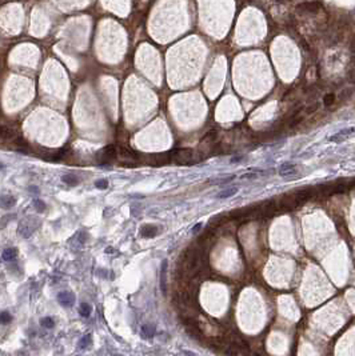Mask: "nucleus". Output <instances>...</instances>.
<instances>
[{
	"mask_svg": "<svg viewBox=\"0 0 355 356\" xmlns=\"http://www.w3.org/2000/svg\"><path fill=\"white\" fill-rule=\"evenodd\" d=\"M334 100H335V96L332 93H328V95H326L324 96V99H323V104L324 106H331V104L334 103Z\"/></svg>",
	"mask_w": 355,
	"mask_h": 356,
	"instance_id": "24",
	"label": "nucleus"
},
{
	"mask_svg": "<svg viewBox=\"0 0 355 356\" xmlns=\"http://www.w3.org/2000/svg\"><path fill=\"white\" fill-rule=\"evenodd\" d=\"M238 192V188L236 187H231V188H227V189H223L219 193H216V198L218 199H227V198H231L234 196L235 193Z\"/></svg>",
	"mask_w": 355,
	"mask_h": 356,
	"instance_id": "11",
	"label": "nucleus"
},
{
	"mask_svg": "<svg viewBox=\"0 0 355 356\" xmlns=\"http://www.w3.org/2000/svg\"><path fill=\"white\" fill-rule=\"evenodd\" d=\"M16 204V199L12 195H2L0 196V207L3 209H9Z\"/></svg>",
	"mask_w": 355,
	"mask_h": 356,
	"instance_id": "8",
	"label": "nucleus"
},
{
	"mask_svg": "<svg viewBox=\"0 0 355 356\" xmlns=\"http://www.w3.org/2000/svg\"><path fill=\"white\" fill-rule=\"evenodd\" d=\"M154 335H155L154 325L146 324V325H143V327H142V336H143L144 339H150V338H152Z\"/></svg>",
	"mask_w": 355,
	"mask_h": 356,
	"instance_id": "15",
	"label": "nucleus"
},
{
	"mask_svg": "<svg viewBox=\"0 0 355 356\" xmlns=\"http://www.w3.org/2000/svg\"><path fill=\"white\" fill-rule=\"evenodd\" d=\"M2 168H4V165H3V164H0V169H2Z\"/></svg>",
	"mask_w": 355,
	"mask_h": 356,
	"instance_id": "31",
	"label": "nucleus"
},
{
	"mask_svg": "<svg viewBox=\"0 0 355 356\" xmlns=\"http://www.w3.org/2000/svg\"><path fill=\"white\" fill-rule=\"evenodd\" d=\"M302 8H306V11H310V12H315L317 9L319 8V4L318 3H304V4H302L301 6Z\"/></svg>",
	"mask_w": 355,
	"mask_h": 356,
	"instance_id": "20",
	"label": "nucleus"
},
{
	"mask_svg": "<svg viewBox=\"0 0 355 356\" xmlns=\"http://www.w3.org/2000/svg\"><path fill=\"white\" fill-rule=\"evenodd\" d=\"M79 312H80L82 316L88 318L89 315H91V312H92V307L88 303H82L80 307H79Z\"/></svg>",
	"mask_w": 355,
	"mask_h": 356,
	"instance_id": "16",
	"label": "nucleus"
},
{
	"mask_svg": "<svg viewBox=\"0 0 355 356\" xmlns=\"http://www.w3.org/2000/svg\"><path fill=\"white\" fill-rule=\"evenodd\" d=\"M297 171V164L295 163H284L279 167V175L283 178H287V176H291V175H295Z\"/></svg>",
	"mask_w": 355,
	"mask_h": 356,
	"instance_id": "5",
	"label": "nucleus"
},
{
	"mask_svg": "<svg viewBox=\"0 0 355 356\" xmlns=\"http://www.w3.org/2000/svg\"><path fill=\"white\" fill-rule=\"evenodd\" d=\"M33 207L38 212H44L46 211V203L42 202V200H33Z\"/></svg>",
	"mask_w": 355,
	"mask_h": 356,
	"instance_id": "18",
	"label": "nucleus"
},
{
	"mask_svg": "<svg viewBox=\"0 0 355 356\" xmlns=\"http://www.w3.org/2000/svg\"><path fill=\"white\" fill-rule=\"evenodd\" d=\"M214 139H216V131H210L203 136V142H212Z\"/></svg>",
	"mask_w": 355,
	"mask_h": 356,
	"instance_id": "23",
	"label": "nucleus"
},
{
	"mask_svg": "<svg viewBox=\"0 0 355 356\" xmlns=\"http://www.w3.org/2000/svg\"><path fill=\"white\" fill-rule=\"evenodd\" d=\"M242 159H244V156H234L232 159H231V163H239V162H242Z\"/></svg>",
	"mask_w": 355,
	"mask_h": 356,
	"instance_id": "27",
	"label": "nucleus"
},
{
	"mask_svg": "<svg viewBox=\"0 0 355 356\" xmlns=\"http://www.w3.org/2000/svg\"><path fill=\"white\" fill-rule=\"evenodd\" d=\"M258 178V175L256 173H244V175H242L241 176V179H248V180H252V179H256Z\"/></svg>",
	"mask_w": 355,
	"mask_h": 356,
	"instance_id": "25",
	"label": "nucleus"
},
{
	"mask_svg": "<svg viewBox=\"0 0 355 356\" xmlns=\"http://www.w3.org/2000/svg\"><path fill=\"white\" fill-rule=\"evenodd\" d=\"M318 106H319V104H318V103H315V104H314V106H310V107H308V108L306 109V112H307V115H311L312 112H315V111H317V109H318Z\"/></svg>",
	"mask_w": 355,
	"mask_h": 356,
	"instance_id": "26",
	"label": "nucleus"
},
{
	"mask_svg": "<svg viewBox=\"0 0 355 356\" xmlns=\"http://www.w3.org/2000/svg\"><path fill=\"white\" fill-rule=\"evenodd\" d=\"M159 232V228L154 224H147V225H143L142 229H140V235L143 238H155Z\"/></svg>",
	"mask_w": 355,
	"mask_h": 356,
	"instance_id": "7",
	"label": "nucleus"
},
{
	"mask_svg": "<svg viewBox=\"0 0 355 356\" xmlns=\"http://www.w3.org/2000/svg\"><path fill=\"white\" fill-rule=\"evenodd\" d=\"M91 342H92L91 335H86V336L80 340V345H79V347H80V348H88L89 344H91Z\"/></svg>",
	"mask_w": 355,
	"mask_h": 356,
	"instance_id": "22",
	"label": "nucleus"
},
{
	"mask_svg": "<svg viewBox=\"0 0 355 356\" xmlns=\"http://www.w3.org/2000/svg\"><path fill=\"white\" fill-rule=\"evenodd\" d=\"M355 133V127L351 128H344L342 131H339L338 133H335L334 136L330 138V142H334V143H341L343 140H346L347 138H350L351 135Z\"/></svg>",
	"mask_w": 355,
	"mask_h": 356,
	"instance_id": "4",
	"label": "nucleus"
},
{
	"mask_svg": "<svg viewBox=\"0 0 355 356\" xmlns=\"http://www.w3.org/2000/svg\"><path fill=\"white\" fill-rule=\"evenodd\" d=\"M0 138L2 139H16V132L12 128H0Z\"/></svg>",
	"mask_w": 355,
	"mask_h": 356,
	"instance_id": "14",
	"label": "nucleus"
},
{
	"mask_svg": "<svg viewBox=\"0 0 355 356\" xmlns=\"http://www.w3.org/2000/svg\"><path fill=\"white\" fill-rule=\"evenodd\" d=\"M118 153L120 155L123 159H127V160H135L139 156L134 149L126 147V145H118Z\"/></svg>",
	"mask_w": 355,
	"mask_h": 356,
	"instance_id": "6",
	"label": "nucleus"
},
{
	"mask_svg": "<svg viewBox=\"0 0 355 356\" xmlns=\"http://www.w3.org/2000/svg\"><path fill=\"white\" fill-rule=\"evenodd\" d=\"M58 302L60 303L63 307L69 308V307H72L74 303H75V295L71 292V291H62V292L58 293Z\"/></svg>",
	"mask_w": 355,
	"mask_h": 356,
	"instance_id": "3",
	"label": "nucleus"
},
{
	"mask_svg": "<svg viewBox=\"0 0 355 356\" xmlns=\"http://www.w3.org/2000/svg\"><path fill=\"white\" fill-rule=\"evenodd\" d=\"M29 191H35V193H38V187H29Z\"/></svg>",
	"mask_w": 355,
	"mask_h": 356,
	"instance_id": "30",
	"label": "nucleus"
},
{
	"mask_svg": "<svg viewBox=\"0 0 355 356\" xmlns=\"http://www.w3.org/2000/svg\"><path fill=\"white\" fill-rule=\"evenodd\" d=\"M11 320H12V316L9 312H7V311L0 312V324H8Z\"/></svg>",
	"mask_w": 355,
	"mask_h": 356,
	"instance_id": "17",
	"label": "nucleus"
},
{
	"mask_svg": "<svg viewBox=\"0 0 355 356\" xmlns=\"http://www.w3.org/2000/svg\"><path fill=\"white\" fill-rule=\"evenodd\" d=\"M301 122H302V118H298L297 120H294V122H292L291 124H290V127H295V125H297L298 123H301Z\"/></svg>",
	"mask_w": 355,
	"mask_h": 356,
	"instance_id": "29",
	"label": "nucleus"
},
{
	"mask_svg": "<svg viewBox=\"0 0 355 356\" xmlns=\"http://www.w3.org/2000/svg\"><path fill=\"white\" fill-rule=\"evenodd\" d=\"M16 256H18L16 248H7V249H4V252H3V259L6 260V262H12Z\"/></svg>",
	"mask_w": 355,
	"mask_h": 356,
	"instance_id": "13",
	"label": "nucleus"
},
{
	"mask_svg": "<svg viewBox=\"0 0 355 356\" xmlns=\"http://www.w3.org/2000/svg\"><path fill=\"white\" fill-rule=\"evenodd\" d=\"M171 156L178 163L184 164V163H188V160H191L194 158V152H192V149L182 148V149H175V151H172Z\"/></svg>",
	"mask_w": 355,
	"mask_h": 356,
	"instance_id": "2",
	"label": "nucleus"
},
{
	"mask_svg": "<svg viewBox=\"0 0 355 356\" xmlns=\"http://www.w3.org/2000/svg\"><path fill=\"white\" fill-rule=\"evenodd\" d=\"M102 153H103L104 159H114L118 155V145H114V144L107 145V147L103 148Z\"/></svg>",
	"mask_w": 355,
	"mask_h": 356,
	"instance_id": "10",
	"label": "nucleus"
},
{
	"mask_svg": "<svg viewBox=\"0 0 355 356\" xmlns=\"http://www.w3.org/2000/svg\"><path fill=\"white\" fill-rule=\"evenodd\" d=\"M167 260H163L162 262V267H160V288H162V292L166 293V289H167Z\"/></svg>",
	"mask_w": 355,
	"mask_h": 356,
	"instance_id": "9",
	"label": "nucleus"
},
{
	"mask_svg": "<svg viewBox=\"0 0 355 356\" xmlns=\"http://www.w3.org/2000/svg\"><path fill=\"white\" fill-rule=\"evenodd\" d=\"M95 187L99 189H106L108 187V180L107 179H99L95 182Z\"/></svg>",
	"mask_w": 355,
	"mask_h": 356,
	"instance_id": "21",
	"label": "nucleus"
},
{
	"mask_svg": "<svg viewBox=\"0 0 355 356\" xmlns=\"http://www.w3.org/2000/svg\"><path fill=\"white\" fill-rule=\"evenodd\" d=\"M40 324H42V327H44V328H52L53 327V319L52 318H43L42 320H40Z\"/></svg>",
	"mask_w": 355,
	"mask_h": 356,
	"instance_id": "19",
	"label": "nucleus"
},
{
	"mask_svg": "<svg viewBox=\"0 0 355 356\" xmlns=\"http://www.w3.org/2000/svg\"><path fill=\"white\" fill-rule=\"evenodd\" d=\"M62 182L66 183L67 185H71V187H74V185H78L79 184V179L76 176H74L72 173H67V175H63L62 176Z\"/></svg>",
	"mask_w": 355,
	"mask_h": 356,
	"instance_id": "12",
	"label": "nucleus"
},
{
	"mask_svg": "<svg viewBox=\"0 0 355 356\" xmlns=\"http://www.w3.org/2000/svg\"><path fill=\"white\" fill-rule=\"evenodd\" d=\"M39 219L36 218H26L24 220H22L20 224H19V228H18V232L19 235H22L23 238H29L31 235L36 231V228L39 227Z\"/></svg>",
	"mask_w": 355,
	"mask_h": 356,
	"instance_id": "1",
	"label": "nucleus"
},
{
	"mask_svg": "<svg viewBox=\"0 0 355 356\" xmlns=\"http://www.w3.org/2000/svg\"><path fill=\"white\" fill-rule=\"evenodd\" d=\"M348 78H350V82H351V83H355V71H351V72H350V76H348Z\"/></svg>",
	"mask_w": 355,
	"mask_h": 356,
	"instance_id": "28",
	"label": "nucleus"
}]
</instances>
